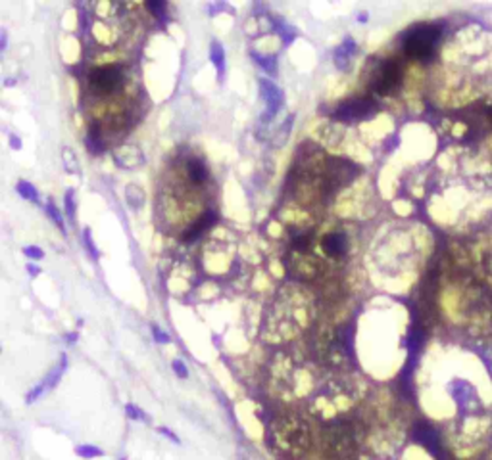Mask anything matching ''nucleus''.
Masks as SVG:
<instances>
[{
  "label": "nucleus",
  "mask_w": 492,
  "mask_h": 460,
  "mask_svg": "<svg viewBox=\"0 0 492 460\" xmlns=\"http://www.w3.org/2000/svg\"><path fill=\"white\" fill-rule=\"evenodd\" d=\"M438 39H440V29L437 25H427V23L425 25H417V27L406 33L404 50L410 58L427 60L435 52Z\"/></svg>",
  "instance_id": "3"
},
{
  "label": "nucleus",
  "mask_w": 492,
  "mask_h": 460,
  "mask_svg": "<svg viewBox=\"0 0 492 460\" xmlns=\"http://www.w3.org/2000/svg\"><path fill=\"white\" fill-rule=\"evenodd\" d=\"M173 368H175L177 376H181V378H185V376H186V368H185V364L181 363V361H175V363H173Z\"/></svg>",
  "instance_id": "18"
},
{
  "label": "nucleus",
  "mask_w": 492,
  "mask_h": 460,
  "mask_svg": "<svg viewBox=\"0 0 492 460\" xmlns=\"http://www.w3.org/2000/svg\"><path fill=\"white\" fill-rule=\"evenodd\" d=\"M263 88H265V92H263V96L267 100V106H269V113H273L275 109H277V98H279V90L275 88L271 83H267V81H263L262 83Z\"/></svg>",
  "instance_id": "10"
},
{
  "label": "nucleus",
  "mask_w": 492,
  "mask_h": 460,
  "mask_svg": "<svg viewBox=\"0 0 492 460\" xmlns=\"http://www.w3.org/2000/svg\"><path fill=\"white\" fill-rule=\"evenodd\" d=\"M146 6H148V10H152L154 14H162V10L165 8L164 2H148Z\"/></svg>",
  "instance_id": "17"
},
{
  "label": "nucleus",
  "mask_w": 492,
  "mask_h": 460,
  "mask_svg": "<svg viewBox=\"0 0 492 460\" xmlns=\"http://www.w3.org/2000/svg\"><path fill=\"white\" fill-rule=\"evenodd\" d=\"M25 253H27V255H31V257H37V259L43 255L39 249H33V247H31V249H25Z\"/></svg>",
  "instance_id": "20"
},
{
  "label": "nucleus",
  "mask_w": 492,
  "mask_h": 460,
  "mask_svg": "<svg viewBox=\"0 0 492 460\" xmlns=\"http://www.w3.org/2000/svg\"><path fill=\"white\" fill-rule=\"evenodd\" d=\"M123 81V73L118 65H102L96 67L90 77H88V83L90 88L96 92V94H110L114 92Z\"/></svg>",
  "instance_id": "4"
},
{
  "label": "nucleus",
  "mask_w": 492,
  "mask_h": 460,
  "mask_svg": "<svg viewBox=\"0 0 492 460\" xmlns=\"http://www.w3.org/2000/svg\"><path fill=\"white\" fill-rule=\"evenodd\" d=\"M125 194H127V200H129V204L135 205V207H141V205H142V200H144V192H142L139 186H135V184L127 186Z\"/></svg>",
  "instance_id": "12"
},
{
  "label": "nucleus",
  "mask_w": 492,
  "mask_h": 460,
  "mask_svg": "<svg viewBox=\"0 0 492 460\" xmlns=\"http://www.w3.org/2000/svg\"><path fill=\"white\" fill-rule=\"evenodd\" d=\"M127 412L131 414V418H144V414H142L141 410H137L133 405H127Z\"/></svg>",
  "instance_id": "19"
},
{
  "label": "nucleus",
  "mask_w": 492,
  "mask_h": 460,
  "mask_svg": "<svg viewBox=\"0 0 492 460\" xmlns=\"http://www.w3.org/2000/svg\"><path fill=\"white\" fill-rule=\"evenodd\" d=\"M160 431H162V433H165V435H167V437H169V439H173L175 443H179V439L175 437V433H171V431H167V429H165V428H160Z\"/></svg>",
  "instance_id": "21"
},
{
  "label": "nucleus",
  "mask_w": 492,
  "mask_h": 460,
  "mask_svg": "<svg viewBox=\"0 0 492 460\" xmlns=\"http://www.w3.org/2000/svg\"><path fill=\"white\" fill-rule=\"evenodd\" d=\"M356 50V44L352 43V41H346V43L339 46V50H337V64L340 67H344L346 62H348V58H350V54Z\"/></svg>",
  "instance_id": "11"
},
{
  "label": "nucleus",
  "mask_w": 492,
  "mask_h": 460,
  "mask_svg": "<svg viewBox=\"0 0 492 460\" xmlns=\"http://www.w3.org/2000/svg\"><path fill=\"white\" fill-rule=\"evenodd\" d=\"M267 445L279 458L300 460L312 447L308 422L298 414L277 416L267 428Z\"/></svg>",
  "instance_id": "1"
},
{
  "label": "nucleus",
  "mask_w": 492,
  "mask_h": 460,
  "mask_svg": "<svg viewBox=\"0 0 492 460\" xmlns=\"http://www.w3.org/2000/svg\"><path fill=\"white\" fill-rule=\"evenodd\" d=\"M20 192H22L25 198H29V200H35V198H37L35 190H33V188H29L25 182H22V184H20Z\"/></svg>",
  "instance_id": "16"
},
{
  "label": "nucleus",
  "mask_w": 492,
  "mask_h": 460,
  "mask_svg": "<svg viewBox=\"0 0 492 460\" xmlns=\"http://www.w3.org/2000/svg\"><path fill=\"white\" fill-rule=\"evenodd\" d=\"M212 58H214V64H218L219 69H223V52H221V46L219 44L212 46Z\"/></svg>",
  "instance_id": "15"
},
{
  "label": "nucleus",
  "mask_w": 492,
  "mask_h": 460,
  "mask_svg": "<svg viewBox=\"0 0 492 460\" xmlns=\"http://www.w3.org/2000/svg\"><path fill=\"white\" fill-rule=\"evenodd\" d=\"M188 179L194 182V184H202V182L208 179V169L204 167V163H200L198 160H190L188 161Z\"/></svg>",
  "instance_id": "9"
},
{
  "label": "nucleus",
  "mask_w": 492,
  "mask_h": 460,
  "mask_svg": "<svg viewBox=\"0 0 492 460\" xmlns=\"http://www.w3.org/2000/svg\"><path fill=\"white\" fill-rule=\"evenodd\" d=\"M214 221H216V215L212 213V211H210V213H206V215H202L196 223H194V225L190 226V228L185 232V240H194V238L202 234V232H204L208 226H212V223H214Z\"/></svg>",
  "instance_id": "8"
},
{
  "label": "nucleus",
  "mask_w": 492,
  "mask_h": 460,
  "mask_svg": "<svg viewBox=\"0 0 492 460\" xmlns=\"http://www.w3.org/2000/svg\"><path fill=\"white\" fill-rule=\"evenodd\" d=\"M373 104L369 100H350V102H346V104H342L339 106L337 109V117L342 119V121H352V119H361V117H367L369 115V111H371Z\"/></svg>",
  "instance_id": "6"
},
{
  "label": "nucleus",
  "mask_w": 492,
  "mask_h": 460,
  "mask_svg": "<svg viewBox=\"0 0 492 460\" xmlns=\"http://www.w3.org/2000/svg\"><path fill=\"white\" fill-rule=\"evenodd\" d=\"M64 161H66V165H67V169H69V171H71V173L77 171V167H79V165H77L75 158H73V151L69 150V148H66V150H64Z\"/></svg>",
  "instance_id": "14"
},
{
  "label": "nucleus",
  "mask_w": 492,
  "mask_h": 460,
  "mask_svg": "<svg viewBox=\"0 0 492 460\" xmlns=\"http://www.w3.org/2000/svg\"><path fill=\"white\" fill-rule=\"evenodd\" d=\"M365 435L360 420H335L323 431V449L331 460H354Z\"/></svg>",
  "instance_id": "2"
},
{
  "label": "nucleus",
  "mask_w": 492,
  "mask_h": 460,
  "mask_svg": "<svg viewBox=\"0 0 492 460\" xmlns=\"http://www.w3.org/2000/svg\"><path fill=\"white\" fill-rule=\"evenodd\" d=\"M400 77H402V71H400L398 62L396 60H386L379 67L373 86H375V90L379 94H390L394 88L400 85Z\"/></svg>",
  "instance_id": "5"
},
{
  "label": "nucleus",
  "mask_w": 492,
  "mask_h": 460,
  "mask_svg": "<svg viewBox=\"0 0 492 460\" xmlns=\"http://www.w3.org/2000/svg\"><path fill=\"white\" fill-rule=\"evenodd\" d=\"M77 454L83 456V458H94V456H102L104 452L99 447H90V445H81L77 447Z\"/></svg>",
  "instance_id": "13"
},
{
  "label": "nucleus",
  "mask_w": 492,
  "mask_h": 460,
  "mask_svg": "<svg viewBox=\"0 0 492 460\" xmlns=\"http://www.w3.org/2000/svg\"><path fill=\"white\" fill-rule=\"evenodd\" d=\"M346 247H348V242H346V236L342 232H331L323 238L321 242V249L325 251V255L329 257H340L346 253Z\"/></svg>",
  "instance_id": "7"
}]
</instances>
